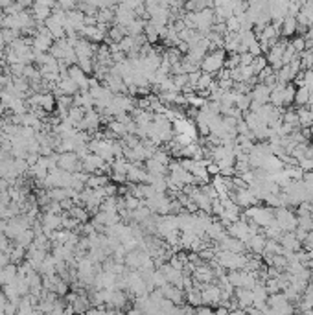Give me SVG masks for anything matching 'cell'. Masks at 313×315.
Returning a JSON list of instances; mask_svg holds the SVG:
<instances>
[{
	"label": "cell",
	"mask_w": 313,
	"mask_h": 315,
	"mask_svg": "<svg viewBox=\"0 0 313 315\" xmlns=\"http://www.w3.org/2000/svg\"><path fill=\"white\" fill-rule=\"evenodd\" d=\"M74 52H76L78 59H81V58H92L94 59L96 48H94V44L89 41V39H85V37H79L78 42L74 44Z\"/></svg>",
	"instance_id": "3"
},
{
	"label": "cell",
	"mask_w": 313,
	"mask_h": 315,
	"mask_svg": "<svg viewBox=\"0 0 313 315\" xmlns=\"http://www.w3.org/2000/svg\"><path fill=\"white\" fill-rule=\"evenodd\" d=\"M17 273H19V266L17 264H8L6 268H2V273H0V284H10L17 279Z\"/></svg>",
	"instance_id": "4"
},
{
	"label": "cell",
	"mask_w": 313,
	"mask_h": 315,
	"mask_svg": "<svg viewBox=\"0 0 313 315\" xmlns=\"http://www.w3.org/2000/svg\"><path fill=\"white\" fill-rule=\"evenodd\" d=\"M33 238H35V232L31 231V229H26V231H22L19 236L15 238V245L19 247H24V249H28V247L33 243Z\"/></svg>",
	"instance_id": "5"
},
{
	"label": "cell",
	"mask_w": 313,
	"mask_h": 315,
	"mask_svg": "<svg viewBox=\"0 0 313 315\" xmlns=\"http://www.w3.org/2000/svg\"><path fill=\"white\" fill-rule=\"evenodd\" d=\"M221 65H223V52H216V54H208L206 58L201 59V69L204 72H218L221 69Z\"/></svg>",
	"instance_id": "2"
},
{
	"label": "cell",
	"mask_w": 313,
	"mask_h": 315,
	"mask_svg": "<svg viewBox=\"0 0 313 315\" xmlns=\"http://www.w3.org/2000/svg\"><path fill=\"white\" fill-rule=\"evenodd\" d=\"M13 245H15V243H11V238L8 236L4 231H0V251L10 252L11 249H13Z\"/></svg>",
	"instance_id": "7"
},
{
	"label": "cell",
	"mask_w": 313,
	"mask_h": 315,
	"mask_svg": "<svg viewBox=\"0 0 313 315\" xmlns=\"http://www.w3.org/2000/svg\"><path fill=\"white\" fill-rule=\"evenodd\" d=\"M39 107H42L46 113H52L54 107H56V94H54V92H42Z\"/></svg>",
	"instance_id": "6"
},
{
	"label": "cell",
	"mask_w": 313,
	"mask_h": 315,
	"mask_svg": "<svg viewBox=\"0 0 313 315\" xmlns=\"http://www.w3.org/2000/svg\"><path fill=\"white\" fill-rule=\"evenodd\" d=\"M58 168L65 170V172H79L81 170V159L78 157V153L76 151H65V153H59L58 157Z\"/></svg>",
	"instance_id": "1"
},
{
	"label": "cell",
	"mask_w": 313,
	"mask_h": 315,
	"mask_svg": "<svg viewBox=\"0 0 313 315\" xmlns=\"http://www.w3.org/2000/svg\"><path fill=\"white\" fill-rule=\"evenodd\" d=\"M295 30H297L295 17H286V21H284V35H291V33H295Z\"/></svg>",
	"instance_id": "8"
},
{
	"label": "cell",
	"mask_w": 313,
	"mask_h": 315,
	"mask_svg": "<svg viewBox=\"0 0 313 315\" xmlns=\"http://www.w3.org/2000/svg\"><path fill=\"white\" fill-rule=\"evenodd\" d=\"M15 2H19V4H21L24 10H26V8H31V6H33V2H35V0H15Z\"/></svg>",
	"instance_id": "9"
}]
</instances>
